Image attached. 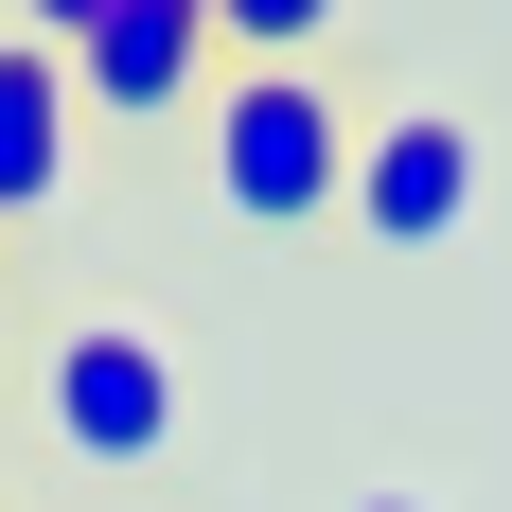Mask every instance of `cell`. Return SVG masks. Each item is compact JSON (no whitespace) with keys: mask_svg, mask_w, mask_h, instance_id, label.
I'll use <instances>...</instances> for the list:
<instances>
[{"mask_svg":"<svg viewBox=\"0 0 512 512\" xmlns=\"http://www.w3.org/2000/svg\"><path fill=\"white\" fill-rule=\"evenodd\" d=\"M36 424L71 477H142L159 442H177V354H159L142 318H71L36 354Z\"/></svg>","mask_w":512,"mask_h":512,"instance_id":"7a4b0ae2","label":"cell"},{"mask_svg":"<svg viewBox=\"0 0 512 512\" xmlns=\"http://www.w3.org/2000/svg\"><path fill=\"white\" fill-rule=\"evenodd\" d=\"M0 212H71V53L0 36Z\"/></svg>","mask_w":512,"mask_h":512,"instance_id":"5b68a950","label":"cell"},{"mask_svg":"<svg viewBox=\"0 0 512 512\" xmlns=\"http://www.w3.org/2000/svg\"><path fill=\"white\" fill-rule=\"evenodd\" d=\"M354 512H424V495H354Z\"/></svg>","mask_w":512,"mask_h":512,"instance_id":"ba28073f","label":"cell"},{"mask_svg":"<svg viewBox=\"0 0 512 512\" xmlns=\"http://www.w3.org/2000/svg\"><path fill=\"white\" fill-rule=\"evenodd\" d=\"M318 36H336V0H212V53L230 71H318Z\"/></svg>","mask_w":512,"mask_h":512,"instance_id":"8992f818","label":"cell"},{"mask_svg":"<svg viewBox=\"0 0 512 512\" xmlns=\"http://www.w3.org/2000/svg\"><path fill=\"white\" fill-rule=\"evenodd\" d=\"M477 177H495V142H477L460 106L354 124V230H371V248H460V230H477Z\"/></svg>","mask_w":512,"mask_h":512,"instance_id":"3957f363","label":"cell"},{"mask_svg":"<svg viewBox=\"0 0 512 512\" xmlns=\"http://www.w3.org/2000/svg\"><path fill=\"white\" fill-rule=\"evenodd\" d=\"M89 18H106V0H18V36H36V53H71Z\"/></svg>","mask_w":512,"mask_h":512,"instance_id":"52a82bcc","label":"cell"},{"mask_svg":"<svg viewBox=\"0 0 512 512\" xmlns=\"http://www.w3.org/2000/svg\"><path fill=\"white\" fill-rule=\"evenodd\" d=\"M212 212H248V230L354 212V106L318 71H212Z\"/></svg>","mask_w":512,"mask_h":512,"instance_id":"6da1fadb","label":"cell"},{"mask_svg":"<svg viewBox=\"0 0 512 512\" xmlns=\"http://www.w3.org/2000/svg\"><path fill=\"white\" fill-rule=\"evenodd\" d=\"M195 71H212V0H106L89 36H71V106H106V124L195 106Z\"/></svg>","mask_w":512,"mask_h":512,"instance_id":"277c9868","label":"cell"}]
</instances>
